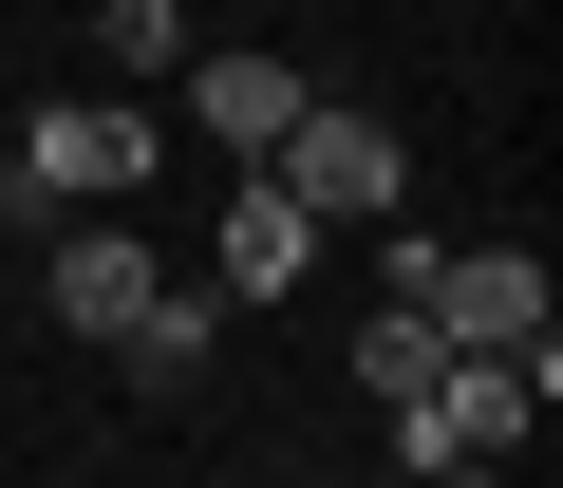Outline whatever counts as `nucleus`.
<instances>
[{
  "instance_id": "nucleus-8",
  "label": "nucleus",
  "mask_w": 563,
  "mask_h": 488,
  "mask_svg": "<svg viewBox=\"0 0 563 488\" xmlns=\"http://www.w3.org/2000/svg\"><path fill=\"white\" fill-rule=\"evenodd\" d=\"M432 376H451V339H432L413 301H376V320H357V395L395 413V395H432Z\"/></svg>"
},
{
  "instance_id": "nucleus-2",
  "label": "nucleus",
  "mask_w": 563,
  "mask_h": 488,
  "mask_svg": "<svg viewBox=\"0 0 563 488\" xmlns=\"http://www.w3.org/2000/svg\"><path fill=\"white\" fill-rule=\"evenodd\" d=\"M544 395H563V339H526V357H451L432 395H395V451H413V469H507V451L544 432Z\"/></svg>"
},
{
  "instance_id": "nucleus-6",
  "label": "nucleus",
  "mask_w": 563,
  "mask_h": 488,
  "mask_svg": "<svg viewBox=\"0 0 563 488\" xmlns=\"http://www.w3.org/2000/svg\"><path fill=\"white\" fill-rule=\"evenodd\" d=\"M38 244H57V320H76V339H132V320L169 301V264L113 244V225H38Z\"/></svg>"
},
{
  "instance_id": "nucleus-11",
  "label": "nucleus",
  "mask_w": 563,
  "mask_h": 488,
  "mask_svg": "<svg viewBox=\"0 0 563 488\" xmlns=\"http://www.w3.org/2000/svg\"><path fill=\"white\" fill-rule=\"evenodd\" d=\"M413 488H507V469H413Z\"/></svg>"
},
{
  "instance_id": "nucleus-3",
  "label": "nucleus",
  "mask_w": 563,
  "mask_h": 488,
  "mask_svg": "<svg viewBox=\"0 0 563 488\" xmlns=\"http://www.w3.org/2000/svg\"><path fill=\"white\" fill-rule=\"evenodd\" d=\"M263 188L301 207V225H395L413 151H395V113H339V95H301V132L263 151Z\"/></svg>"
},
{
  "instance_id": "nucleus-10",
  "label": "nucleus",
  "mask_w": 563,
  "mask_h": 488,
  "mask_svg": "<svg viewBox=\"0 0 563 488\" xmlns=\"http://www.w3.org/2000/svg\"><path fill=\"white\" fill-rule=\"evenodd\" d=\"M113 357H132V395H188V376H207V301H151Z\"/></svg>"
},
{
  "instance_id": "nucleus-4",
  "label": "nucleus",
  "mask_w": 563,
  "mask_h": 488,
  "mask_svg": "<svg viewBox=\"0 0 563 488\" xmlns=\"http://www.w3.org/2000/svg\"><path fill=\"white\" fill-rule=\"evenodd\" d=\"M413 320H432L451 357H526V339H544V244H432Z\"/></svg>"
},
{
  "instance_id": "nucleus-9",
  "label": "nucleus",
  "mask_w": 563,
  "mask_h": 488,
  "mask_svg": "<svg viewBox=\"0 0 563 488\" xmlns=\"http://www.w3.org/2000/svg\"><path fill=\"white\" fill-rule=\"evenodd\" d=\"M95 57L113 76H188L207 38H188V0H95Z\"/></svg>"
},
{
  "instance_id": "nucleus-5",
  "label": "nucleus",
  "mask_w": 563,
  "mask_h": 488,
  "mask_svg": "<svg viewBox=\"0 0 563 488\" xmlns=\"http://www.w3.org/2000/svg\"><path fill=\"white\" fill-rule=\"evenodd\" d=\"M301 95H320L301 57H244V38H225V57H188V113H207V151H244V169L301 132Z\"/></svg>"
},
{
  "instance_id": "nucleus-1",
  "label": "nucleus",
  "mask_w": 563,
  "mask_h": 488,
  "mask_svg": "<svg viewBox=\"0 0 563 488\" xmlns=\"http://www.w3.org/2000/svg\"><path fill=\"white\" fill-rule=\"evenodd\" d=\"M151 151H169V132H151L132 95H57V113H38L20 151H0V207H20V225H76V207H132V188H151Z\"/></svg>"
},
{
  "instance_id": "nucleus-7",
  "label": "nucleus",
  "mask_w": 563,
  "mask_h": 488,
  "mask_svg": "<svg viewBox=\"0 0 563 488\" xmlns=\"http://www.w3.org/2000/svg\"><path fill=\"white\" fill-rule=\"evenodd\" d=\"M301 264H320V225H301V207H282V188L244 169V188H225V301H282Z\"/></svg>"
}]
</instances>
